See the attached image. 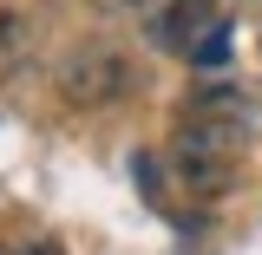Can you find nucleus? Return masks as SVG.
I'll return each mask as SVG.
<instances>
[{
    "label": "nucleus",
    "mask_w": 262,
    "mask_h": 255,
    "mask_svg": "<svg viewBox=\"0 0 262 255\" xmlns=\"http://www.w3.org/2000/svg\"><path fill=\"white\" fill-rule=\"evenodd\" d=\"M53 85H59L66 105H79V111H98V105H118L131 98L138 85V65H131L125 46H112V39H92V46H79V53H66L59 72H53Z\"/></svg>",
    "instance_id": "f03ea898"
},
{
    "label": "nucleus",
    "mask_w": 262,
    "mask_h": 255,
    "mask_svg": "<svg viewBox=\"0 0 262 255\" xmlns=\"http://www.w3.org/2000/svg\"><path fill=\"white\" fill-rule=\"evenodd\" d=\"M27 46H33V20L13 13V7H0V72L27 59Z\"/></svg>",
    "instance_id": "20e7f679"
},
{
    "label": "nucleus",
    "mask_w": 262,
    "mask_h": 255,
    "mask_svg": "<svg viewBox=\"0 0 262 255\" xmlns=\"http://www.w3.org/2000/svg\"><path fill=\"white\" fill-rule=\"evenodd\" d=\"M210 27H216V7H210V0H177L170 13H158L151 33H158V46H170V53H190Z\"/></svg>",
    "instance_id": "7ed1b4c3"
},
{
    "label": "nucleus",
    "mask_w": 262,
    "mask_h": 255,
    "mask_svg": "<svg viewBox=\"0 0 262 255\" xmlns=\"http://www.w3.org/2000/svg\"><path fill=\"white\" fill-rule=\"evenodd\" d=\"M184 59H190V65H203V72H210V65H223V59H229V27L216 20V27L203 33V39H196V46L184 53Z\"/></svg>",
    "instance_id": "39448f33"
},
{
    "label": "nucleus",
    "mask_w": 262,
    "mask_h": 255,
    "mask_svg": "<svg viewBox=\"0 0 262 255\" xmlns=\"http://www.w3.org/2000/svg\"><path fill=\"white\" fill-rule=\"evenodd\" d=\"M177 177L190 183V190L216 196L236 183V164H243V125L223 118V111H190V125L177 131Z\"/></svg>",
    "instance_id": "f257e3e1"
},
{
    "label": "nucleus",
    "mask_w": 262,
    "mask_h": 255,
    "mask_svg": "<svg viewBox=\"0 0 262 255\" xmlns=\"http://www.w3.org/2000/svg\"><path fill=\"white\" fill-rule=\"evenodd\" d=\"M125 13H158V0H118Z\"/></svg>",
    "instance_id": "423d86ee"
},
{
    "label": "nucleus",
    "mask_w": 262,
    "mask_h": 255,
    "mask_svg": "<svg viewBox=\"0 0 262 255\" xmlns=\"http://www.w3.org/2000/svg\"><path fill=\"white\" fill-rule=\"evenodd\" d=\"M0 255H13V249H7V242H0Z\"/></svg>",
    "instance_id": "0eeeda50"
}]
</instances>
